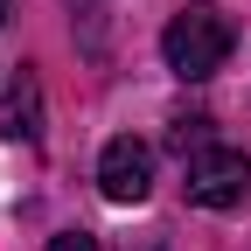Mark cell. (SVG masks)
<instances>
[{
	"label": "cell",
	"instance_id": "obj_1",
	"mask_svg": "<svg viewBox=\"0 0 251 251\" xmlns=\"http://www.w3.org/2000/svg\"><path fill=\"white\" fill-rule=\"evenodd\" d=\"M237 49V28L209 7V0H188V7L168 21V35H161V56H168V70L181 84H202L224 70V56Z\"/></svg>",
	"mask_w": 251,
	"mask_h": 251
},
{
	"label": "cell",
	"instance_id": "obj_2",
	"mask_svg": "<svg viewBox=\"0 0 251 251\" xmlns=\"http://www.w3.org/2000/svg\"><path fill=\"white\" fill-rule=\"evenodd\" d=\"M244 188H251L244 147H216L209 140L202 153H188V202H196V209H237Z\"/></svg>",
	"mask_w": 251,
	"mask_h": 251
},
{
	"label": "cell",
	"instance_id": "obj_3",
	"mask_svg": "<svg viewBox=\"0 0 251 251\" xmlns=\"http://www.w3.org/2000/svg\"><path fill=\"white\" fill-rule=\"evenodd\" d=\"M98 188H105V202H147L153 196V147L147 140H133V133H119V140H105V153H98Z\"/></svg>",
	"mask_w": 251,
	"mask_h": 251
},
{
	"label": "cell",
	"instance_id": "obj_4",
	"mask_svg": "<svg viewBox=\"0 0 251 251\" xmlns=\"http://www.w3.org/2000/svg\"><path fill=\"white\" fill-rule=\"evenodd\" d=\"M0 140H42V84L35 70H14V84L0 91Z\"/></svg>",
	"mask_w": 251,
	"mask_h": 251
},
{
	"label": "cell",
	"instance_id": "obj_5",
	"mask_svg": "<svg viewBox=\"0 0 251 251\" xmlns=\"http://www.w3.org/2000/svg\"><path fill=\"white\" fill-rule=\"evenodd\" d=\"M168 147L181 153V161H188V153H202V147H209V119H202V112H181V119L168 126Z\"/></svg>",
	"mask_w": 251,
	"mask_h": 251
},
{
	"label": "cell",
	"instance_id": "obj_6",
	"mask_svg": "<svg viewBox=\"0 0 251 251\" xmlns=\"http://www.w3.org/2000/svg\"><path fill=\"white\" fill-rule=\"evenodd\" d=\"M49 251H98V237H91V230H56Z\"/></svg>",
	"mask_w": 251,
	"mask_h": 251
},
{
	"label": "cell",
	"instance_id": "obj_7",
	"mask_svg": "<svg viewBox=\"0 0 251 251\" xmlns=\"http://www.w3.org/2000/svg\"><path fill=\"white\" fill-rule=\"evenodd\" d=\"M126 251H168V237L153 230V237H126Z\"/></svg>",
	"mask_w": 251,
	"mask_h": 251
},
{
	"label": "cell",
	"instance_id": "obj_8",
	"mask_svg": "<svg viewBox=\"0 0 251 251\" xmlns=\"http://www.w3.org/2000/svg\"><path fill=\"white\" fill-rule=\"evenodd\" d=\"M7 7H14V0H0V21H7Z\"/></svg>",
	"mask_w": 251,
	"mask_h": 251
}]
</instances>
